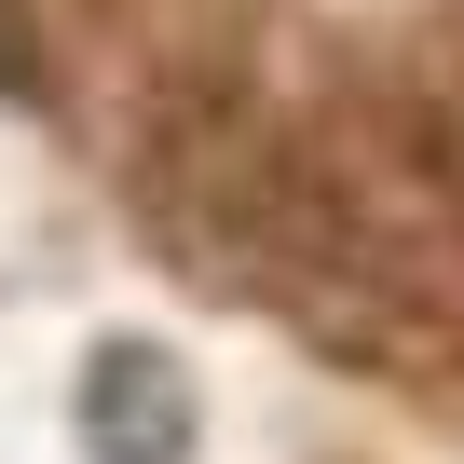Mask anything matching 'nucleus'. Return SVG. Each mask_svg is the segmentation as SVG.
<instances>
[{"label": "nucleus", "instance_id": "nucleus-1", "mask_svg": "<svg viewBox=\"0 0 464 464\" xmlns=\"http://www.w3.org/2000/svg\"><path fill=\"white\" fill-rule=\"evenodd\" d=\"M82 437H96L110 464H178V450H191V382H178V355L110 342L96 382H82Z\"/></svg>", "mask_w": 464, "mask_h": 464}]
</instances>
